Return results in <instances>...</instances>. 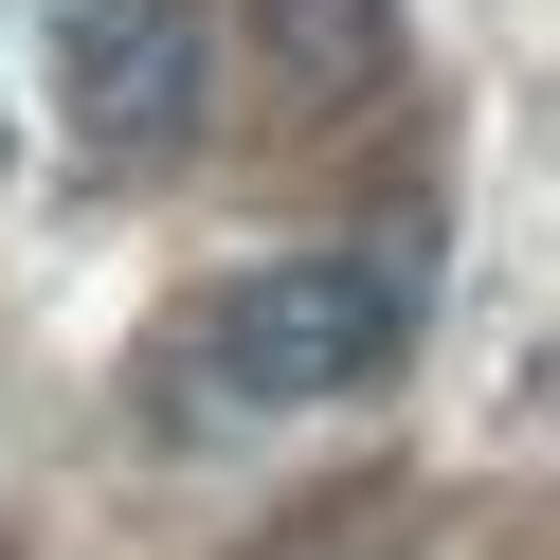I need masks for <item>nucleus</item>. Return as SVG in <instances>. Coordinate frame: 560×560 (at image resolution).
I'll return each instance as SVG.
<instances>
[{"mask_svg": "<svg viewBox=\"0 0 560 560\" xmlns=\"http://www.w3.org/2000/svg\"><path fill=\"white\" fill-rule=\"evenodd\" d=\"M416 307H434V254L416 235H343V254H271L235 271L218 307L182 326V362H163V398L199 416V434H271V416H343L398 380Z\"/></svg>", "mask_w": 560, "mask_h": 560, "instance_id": "1", "label": "nucleus"}, {"mask_svg": "<svg viewBox=\"0 0 560 560\" xmlns=\"http://www.w3.org/2000/svg\"><path fill=\"white\" fill-rule=\"evenodd\" d=\"M55 109L91 163H182L199 145V0H37Z\"/></svg>", "mask_w": 560, "mask_h": 560, "instance_id": "2", "label": "nucleus"}, {"mask_svg": "<svg viewBox=\"0 0 560 560\" xmlns=\"http://www.w3.org/2000/svg\"><path fill=\"white\" fill-rule=\"evenodd\" d=\"M0 163H19V127H0Z\"/></svg>", "mask_w": 560, "mask_h": 560, "instance_id": "4", "label": "nucleus"}, {"mask_svg": "<svg viewBox=\"0 0 560 560\" xmlns=\"http://www.w3.org/2000/svg\"><path fill=\"white\" fill-rule=\"evenodd\" d=\"M254 55H271V91H290V109H380V91H398V0H254Z\"/></svg>", "mask_w": 560, "mask_h": 560, "instance_id": "3", "label": "nucleus"}]
</instances>
